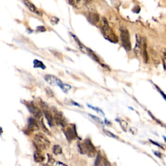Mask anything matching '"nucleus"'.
I'll list each match as a JSON object with an SVG mask.
<instances>
[{"mask_svg":"<svg viewBox=\"0 0 166 166\" xmlns=\"http://www.w3.org/2000/svg\"><path fill=\"white\" fill-rule=\"evenodd\" d=\"M78 147L80 153L86 154L89 157H93L96 155V148L90 140H85L83 144H79Z\"/></svg>","mask_w":166,"mask_h":166,"instance_id":"obj_1","label":"nucleus"},{"mask_svg":"<svg viewBox=\"0 0 166 166\" xmlns=\"http://www.w3.org/2000/svg\"><path fill=\"white\" fill-rule=\"evenodd\" d=\"M34 144L39 150H46L50 145L48 138L43 134H37L34 137Z\"/></svg>","mask_w":166,"mask_h":166,"instance_id":"obj_2","label":"nucleus"},{"mask_svg":"<svg viewBox=\"0 0 166 166\" xmlns=\"http://www.w3.org/2000/svg\"><path fill=\"white\" fill-rule=\"evenodd\" d=\"M101 29L103 35L105 36V37L107 40L112 42H116L117 41L116 36L114 35V33L113 32L112 30L110 29V27H109L107 19L104 17L102 18Z\"/></svg>","mask_w":166,"mask_h":166,"instance_id":"obj_3","label":"nucleus"},{"mask_svg":"<svg viewBox=\"0 0 166 166\" xmlns=\"http://www.w3.org/2000/svg\"><path fill=\"white\" fill-rule=\"evenodd\" d=\"M121 40L123 47L127 51H129L131 49V44L130 40V35L129 31L126 29L121 30Z\"/></svg>","mask_w":166,"mask_h":166,"instance_id":"obj_4","label":"nucleus"},{"mask_svg":"<svg viewBox=\"0 0 166 166\" xmlns=\"http://www.w3.org/2000/svg\"><path fill=\"white\" fill-rule=\"evenodd\" d=\"M27 108H28V110L35 117L37 118V119H41L42 113L40 111V109L36 107L32 103H27L25 104Z\"/></svg>","mask_w":166,"mask_h":166,"instance_id":"obj_5","label":"nucleus"},{"mask_svg":"<svg viewBox=\"0 0 166 166\" xmlns=\"http://www.w3.org/2000/svg\"><path fill=\"white\" fill-rule=\"evenodd\" d=\"M44 79L47 83H49V84L52 85V86H58L60 87V85L63 84V82L58 77L53 75H45Z\"/></svg>","mask_w":166,"mask_h":166,"instance_id":"obj_6","label":"nucleus"},{"mask_svg":"<svg viewBox=\"0 0 166 166\" xmlns=\"http://www.w3.org/2000/svg\"><path fill=\"white\" fill-rule=\"evenodd\" d=\"M39 129V125L34 118L30 117L28 120V130L31 132L36 131Z\"/></svg>","mask_w":166,"mask_h":166,"instance_id":"obj_7","label":"nucleus"},{"mask_svg":"<svg viewBox=\"0 0 166 166\" xmlns=\"http://www.w3.org/2000/svg\"><path fill=\"white\" fill-rule=\"evenodd\" d=\"M64 134L67 139L69 141H72L76 138V136H77L76 134V132L75 131V129H72V128H68L64 131Z\"/></svg>","mask_w":166,"mask_h":166,"instance_id":"obj_8","label":"nucleus"},{"mask_svg":"<svg viewBox=\"0 0 166 166\" xmlns=\"http://www.w3.org/2000/svg\"><path fill=\"white\" fill-rule=\"evenodd\" d=\"M23 3H24V4L27 6V7L29 8L32 12L36 14V15H37L42 16L41 12L38 10L37 8L35 7V5H33L30 1H29V0H23Z\"/></svg>","mask_w":166,"mask_h":166,"instance_id":"obj_9","label":"nucleus"},{"mask_svg":"<svg viewBox=\"0 0 166 166\" xmlns=\"http://www.w3.org/2000/svg\"><path fill=\"white\" fill-rule=\"evenodd\" d=\"M54 120L55 123L57 124L58 125H60L62 127H64L66 126V123L64 120L63 119V116L60 114V113L59 112L56 111L55 113V116H54Z\"/></svg>","mask_w":166,"mask_h":166,"instance_id":"obj_10","label":"nucleus"},{"mask_svg":"<svg viewBox=\"0 0 166 166\" xmlns=\"http://www.w3.org/2000/svg\"><path fill=\"white\" fill-rule=\"evenodd\" d=\"M142 47V39L138 35H136V44L134 47V53L139 56L140 54V49H141Z\"/></svg>","mask_w":166,"mask_h":166,"instance_id":"obj_11","label":"nucleus"},{"mask_svg":"<svg viewBox=\"0 0 166 166\" xmlns=\"http://www.w3.org/2000/svg\"><path fill=\"white\" fill-rule=\"evenodd\" d=\"M69 2L75 8L80 9L86 4V0H69Z\"/></svg>","mask_w":166,"mask_h":166,"instance_id":"obj_12","label":"nucleus"},{"mask_svg":"<svg viewBox=\"0 0 166 166\" xmlns=\"http://www.w3.org/2000/svg\"><path fill=\"white\" fill-rule=\"evenodd\" d=\"M44 116L46 118V120L48 122V124L50 127H53V117H52L51 113H50V112L47 110V108H46V107H44V111H43Z\"/></svg>","mask_w":166,"mask_h":166,"instance_id":"obj_13","label":"nucleus"},{"mask_svg":"<svg viewBox=\"0 0 166 166\" xmlns=\"http://www.w3.org/2000/svg\"><path fill=\"white\" fill-rule=\"evenodd\" d=\"M142 55H143V57L144 59L145 63H147L148 61V53L147 51V44L145 39H142Z\"/></svg>","mask_w":166,"mask_h":166,"instance_id":"obj_14","label":"nucleus"},{"mask_svg":"<svg viewBox=\"0 0 166 166\" xmlns=\"http://www.w3.org/2000/svg\"><path fill=\"white\" fill-rule=\"evenodd\" d=\"M88 20L93 24H96L99 21V16L97 14L92 12L88 16Z\"/></svg>","mask_w":166,"mask_h":166,"instance_id":"obj_15","label":"nucleus"},{"mask_svg":"<svg viewBox=\"0 0 166 166\" xmlns=\"http://www.w3.org/2000/svg\"><path fill=\"white\" fill-rule=\"evenodd\" d=\"M34 159L36 162H42L44 161L45 158L39 152L36 151L34 154Z\"/></svg>","mask_w":166,"mask_h":166,"instance_id":"obj_16","label":"nucleus"},{"mask_svg":"<svg viewBox=\"0 0 166 166\" xmlns=\"http://www.w3.org/2000/svg\"><path fill=\"white\" fill-rule=\"evenodd\" d=\"M33 65H34V68H41L42 69H45L46 68V66L43 64L42 61L37 59H35L33 61Z\"/></svg>","mask_w":166,"mask_h":166,"instance_id":"obj_17","label":"nucleus"},{"mask_svg":"<svg viewBox=\"0 0 166 166\" xmlns=\"http://www.w3.org/2000/svg\"><path fill=\"white\" fill-rule=\"evenodd\" d=\"M60 88H61V90H63V92L66 93H68L69 92V90H70L71 88H72V86H71L70 85H69V84L63 83L60 86Z\"/></svg>","mask_w":166,"mask_h":166,"instance_id":"obj_18","label":"nucleus"},{"mask_svg":"<svg viewBox=\"0 0 166 166\" xmlns=\"http://www.w3.org/2000/svg\"><path fill=\"white\" fill-rule=\"evenodd\" d=\"M53 152L55 155H58V154H60L62 153V152H63V149H62V147L60 145H55L53 147Z\"/></svg>","mask_w":166,"mask_h":166,"instance_id":"obj_19","label":"nucleus"},{"mask_svg":"<svg viewBox=\"0 0 166 166\" xmlns=\"http://www.w3.org/2000/svg\"><path fill=\"white\" fill-rule=\"evenodd\" d=\"M119 122L120 123V125L121 127V128L123 129V130L124 131H126L127 129V127H128V123L126 121L123 120H119Z\"/></svg>","mask_w":166,"mask_h":166,"instance_id":"obj_20","label":"nucleus"},{"mask_svg":"<svg viewBox=\"0 0 166 166\" xmlns=\"http://www.w3.org/2000/svg\"><path fill=\"white\" fill-rule=\"evenodd\" d=\"M103 131H104V132H105V133L108 136H110V137H113V138L118 139V137L116 136L115 134H113V133H112V132H109V131H108V130H105V129L103 130Z\"/></svg>","mask_w":166,"mask_h":166,"instance_id":"obj_21","label":"nucleus"},{"mask_svg":"<svg viewBox=\"0 0 166 166\" xmlns=\"http://www.w3.org/2000/svg\"><path fill=\"white\" fill-rule=\"evenodd\" d=\"M88 107H90V108H92L93 109V110H94L95 111H97V112H99V113H102V114L103 115H104V114H105V113H104V112L101 110V109H99V108H96V107H93V106H91V105H88Z\"/></svg>","mask_w":166,"mask_h":166,"instance_id":"obj_22","label":"nucleus"},{"mask_svg":"<svg viewBox=\"0 0 166 166\" xmlns=\"http://www.w3.org/2000/svg\"><path fill=\"white\" fill-rule=\"evenodd\" d=\"M90 116H91L92 118H93L94 120H96V121H97V122H99V123H103L102 121H101L100 119H99V117H96V116H95L90 115Z\"/></svg>","mask_w":166,"mask_h":166,"instance_id":"obj_23","label":"nucleus"},{"mask_svg":"<svg viewBox=\"0 0 166 166\" xmlns=\"http://www.w3.org/2000/svg\"><path fill=\"white\" fill-rule=\"evenodd\" d=\"M37 30L40 31V32H44V31H46L45 27H44V26H39V27H37Z\"/></svg>","mask_w":166,"mask_h":166,"instance_id":"obj_24","label":"nucleus"},{"mask_svg":"<svg viewBox=\"0 0 166 166\" xmlns=\"http://www.w3.org/2000/svg\"><path fill=\"white\" fill-rule=\"evenodd\" d=\"M162 61H163V65L165 69H166V55H164L162 57Z\"/></svg>","mask_w":166,"mask_h":166,"instance_id":"obj_25","label":"nucleus"},{"mask_svg":"<svg viewBox=\"0 0 166 166\" xmlns=\"http://www.w3.org/2000/svg\"><path fill=\"white\" fill-rule=\"evenodd\" d=\"M130 131L134 135H135L137 133V129H136V128H133V127L130 128Z\"/></svg>","mask_w":166,"mask_h":166,"instance_id":"obj_26","label":"nucleus"},{"mask_svg":"<svg viewBox=\"0 0 166 166\" xmlns=\"http://www.w3.org/2000/svg\"><path fill=\"white\" fill-rule=\"evenodd\" d=\"M158 90L160 91V93H161V94H162V96H163V97H164V99H165V100L166 101V96H165V95H164V93H163L162 92H161V91L160 90H159V89H158Z\"/></svg>","mask_w":166,"mask_h":166,"instance_id":"obj_27","label":"nucleus"},{"mask_svg":"<svg viewBox=\"0 0 166 166\" xmlns=\"http://www.w3.org/2000/svg\"><path fill=\"white\" fill-rule=\"evenodd\" d=\"M2 133H3V129H2V128L0 127V136L2 135Z\"/></svg>","mask_w":166,"mask_h":166,"instance_id":"obj_28","label":"nucleus"},{"mask_svg":"<svg viewBox=\"0 0 166 166\" xmlns=\"http://www.w3.org/2000/svg\"><path fill=\"white\" fill-rule=\"evenodd\" d=\"M56 165H66L64 164H63V163H61V162H57L56 164Z\"/></svg>","mask_w":166,"mask_h":166,"instance_id":"obj_29","label":"nucleus"},{"mask_svg":"<svg viewBox=\"0 0 166 166\" xmlns=\"http://www.w3.org/2000/svg\"><path fill=\"white\" fill-rule=\"evenodd\" d=\"M164 139H165V142H166V138H165V137H164Z\"/></svg>","mask_w":166,"mask_h":166,"instance_id":"obj_30","label":"nucleus"}]
</instances>
